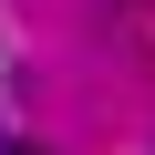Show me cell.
<instances>
[{
    "instance_id": "6da1fadb",
    "label": "cell",
    "mask_w": 155,
    "mask_h": 155,
    "mask_svg": "<svg viewBox=\"0 0 155 155\" xmlns=\"http://www.w3.org/2000/svg\"><path fill=\"white\" fill-rule=\"evenodd\" d=\"M0 155H31V145H0Z\"/></svg>"
}]
</instances>
